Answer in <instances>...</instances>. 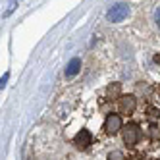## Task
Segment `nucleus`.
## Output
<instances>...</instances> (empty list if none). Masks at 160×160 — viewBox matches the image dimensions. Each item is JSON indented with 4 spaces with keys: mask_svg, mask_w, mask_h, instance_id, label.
<instances>
[{
    "mask_svg": "<svg viewBox=\"0 0 160 160\" xmlns=\"http://www.w3.org/2000/svg\"><path fill=\"white\" fill-rule=\"evenodd\" d=\"M122 139H123V143L128 147H135L137 143H139V139H141V128L135 122L125 123L123 129H122Z\"/></svg>",
    "mask_w": 160,
    "mask_h": 160,
    "instance_id": "nucleus-1",
    "label": "nucleus"
},
{
    "mask_svg": "<svg viewBox=\"0 0 160 160\" xmlns=\"http://www.w3.org/2000/svg\"><path fill=\"white\" fill-rule=\"evenodd\" d=\"M128 16H129V6L123 4V2L114 4V6L108 10V12H106V19L112 21V23H120V21H123Z\"/></svg>",
    "mask_w": 160,
    "mask_h": 160,
    "instance_id": "nucleus-2",
    "label": "nucleus"
},
{
    "mask_svg": "<svg viewBox=\"0 0 160 160\" xmlns=\"http://www.w3.org/2000/svg\"><path fill=\"white\" fill-rule=\"evenodd\" d=\"M123 129V123H122V116L118 114H108L106 120H104V131L108 135H116L118 131Z\"/></svg>",
    "mask_w": 160,
    "mask_h": 160,
    "instance_id": "nucleus-3",
    "label": "nucleus"
},
{
    "mask_svg": "<svg viewBox=\"0 0 160 160\" xmlns=\"http://www.w3.org/2000/svg\"><path fill=\"white\" fill-rule=\"evenodd\" d=\"M118 106H120V112H122V114L129 116V114H133L135 108H137V98H135L133 95H123V97H120V100H118Z\"/></svg>",
    "mask_w": 160,
    "mask_h": 160,
    "instance_id": "nucleus-4",
    "label": "nucleus"
},
{
    "mask_svg": "<svg viewBox=\"0 0 160 160\" xmlns=\"http://www.w3.org/2000/svg\"><path fill=\"white\" fill-rule=\"evenodd\" d=\"M73 143L77 148H81V151H85V148L91 147V143H93V135H91L89 129H81L75 137H73Z\"/></svg>",
    "mask_w": 160,
    "mask_h": 160,
    "instance_id": "nucleus-5",
    "label": "nucleus"
},
{
    "mask_svg": "<svg viewBox=\"0 0 160 160\" xmlns=\"http://www.w3.org/2000/svg\"><path fill=\"white\" fill-rule=\"evenodd\" d=\"M79 70H81V60H79V58H73L70 64L66 66V75H68V77H73Z\"/></svg>",
    "mask_w": 160,
    "mask_h": 160,
    "instance_id": "nucleus-6",
    "label": "nucleus"
},
{
    "mask_svg": "<svg viewBox=\"0 0 160 160\" xmlns=\"http://www.w3.org/2000/svg\"><path fill=\"white\" fill-rule=\"evenodd\" d=\"M108 160H125V156H123V152H120V151H112V152L108 154Z\"/></svg>",
    "mask_w": 160,
    "mask_h": 160,
    "instance_id": "nucleus-7",
    "label": "nucleus"
},
{
    "mask_svg": "<svg viewBox=\"0 0 160 160\" xmlns=\"http://www.w3.org/2000/svg\"><path fill=\"white\" fill-rule=\"evenodd\" d=\"M154 23H156V25L160 27V6H158V8L154 10Z\"/></svg>",
    "mask_w": 160,
    "mask_h": 160,
    "instance_id": "nucleus-8",
    "label": "nucleus"
}]
</instances>
